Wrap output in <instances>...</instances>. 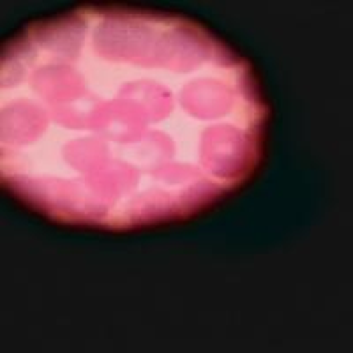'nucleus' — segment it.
<instances>
[{
  "label": "nucleus",
  "mask_w": 353,
  "mask_h": 353,
  "mask_svg": "<svg viewBox=\"0 0 353 353\" xmlns=\"http://www.w3.org/2000/svg\"><path fill=\"white\" fill-rule=\"evenodd\" d=\"M267 121L251 64L179 14L78 8L2 52V185L62 225L124 232L203 212L256 172Z\"/></svg>",
  "instance_id": "obj_1"
}]
</instances>
